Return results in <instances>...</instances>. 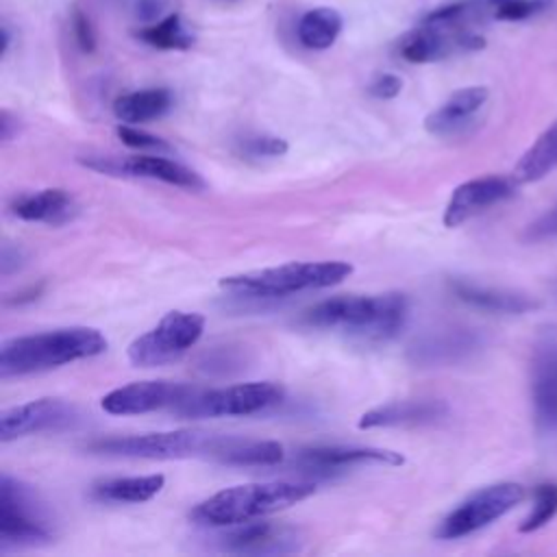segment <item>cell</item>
I'll use <instances>...</instances> for the list:
<instances>
[{
  "label": "cell",
  "instance_id": "2",
  "mask_svg": "<svg viewBox=\"0 0 557 557\" xmlns=\"http://www.w3.org/2000/svg\"><path fill=\"white\" fill-rule=\"evenodd\" d=\"M107 337L91 326H63L9 337L0 346V376H24L59 368L107 350Z\"/></svg>",
  "mask_w": 557,
  "mask_h": 557
},
{
  "label": "cell",
  "instance_id": "39",
  "mask_svg": "<svg viewBox=\"0 0 557 557\" xmlns=\"http://www.w3.org/2000/svg\"><path fill=\"white\" fill-rule=\"evenodd\" d=\"M224 2H231V0H224Z\"/></svg>",
  "mask_w": 557,
  "mask_h": 557
},
{
  "label": "cell",
  "instance_id": "28",
  "mask_svg": "<svg viewBox=\"0 0 557 557\" xmlns=\"http://www.w3.org/2000/svg\"><path fill=\"white\" fill-rule=\"evenodd\" d=\"M557 513V483H540L533 490V505L529 516L520 522V533H531L546 527Z\"/></svg>",
  "mask_w": 557,
  "mask_h": 557
},
{
  "label": "cell",
  "instance_id": "38",
  "mask_svg": "<svg viewBox=\"0 0 557 557\" xmlns=\"http://www.w3.org/2000/svg\"><path fill=\"white\" fill-rule=\"evenodd\" d=\"M9 46H11V33H9V26H2V48H0L2 57H7Z\"/></svg>",
  "mask_w": 557,
  "mask_h": 557
},
{
  "label": "cell",
  "instance_id": "24",
  "mask_svg": "<svg viewBox=\"0 0 557 557\" xmlns=\"http://www.w3.org/2000/svg\"><path fill=\"white\" fill-rule=\"evenodd\" d=\"M172 107V91L165 87L128 91L115 98L113 113L124 124H144L161 117Z\"/></svg>",
  "mask_w": 557,
  "mask_h": 557
},
{
  "label": "cell",
  "instance_id": "27",
  "mask_svg": "<svg viewBox=\"0 0 557 557\" xmlns=\"http://www.w3.org/2000/svg\"><path fill=\"white\" fill-rule=\"evenodd\" d=\"M135 35L157 50H189L196 41L194 33L187 28L178 13H170L163 20L139 28Z\"/></svg>",
  "mask_w": 557,
  "mask_h": 557
},
{
  "label": "cell",
  "instance_id": "17",
  "mask_svg": "<svg viewBox=\"0 0 557 557\" xmlns=\"http://www.w3.org/2000/svg\"><path fill=\"white\" fill-rule=\"evenodd\" d=\"M487 96H490L487 89L481 85L453 91L437 109H433L424 117V128L437 137H450L461 133L474 120V115L483 109V104L487 102Z\"/></svg>",
  "mask_w": 557,
  "mask_h": 557
},
{
  "label": "cell",
  "instance_id": "5",
  "mask_svg": "<svg viewBox=\"0 0 557 557\" xmlns=\"http://www.w3.org/2000/svg\"><path fill=\"white\" fill-rule=\"evenodd\" d=\"M54 537V522L39 494L9 476H0V550L35 546Z\"/></svg>",
  "mask_w": 557,
  "mask_h": 557
},
{
  "label": "cell",
  "instance_id": "31",
  "mask_svg": "<svg viewBox=\"0 0 557 557\" xmlns=\"http://www.w3.org/2000/svg\"><path fill=\"white\" fill-rule=\"evenodd\" d=\"M117 137L122 139V144H126L128 148H139V150H148V148H168V144L157 137V135H150L146 131H139L135 124H120L115 128Z\"/></svg>",
  "mask_w": 557,
  "mask_h": 557
},
{
  "label": "cell",
  "instance_id": "9",
  "mask_svg": "<svg viewBox=\"0 0 557 557\" xmlns=\"http://www.w3.org/2000/svg\"><path fill=\"white\" fill-rule=\"evenodd\" d=\"M524 498V487L511 481L494 483L487 487L476 490L466 500H461L455 509H450L433 531L437 540H459L466 537L507 511H511L516 505H520Z\"/></svg>",
  "mask_w": 557,
  "mask_h": 557
},
{
  "label": "cell",
  "instance_id": "7",
  "mask_svg": "<svg viewBox=\"0 0 557 557\" xmlns=\"http://www.w3.org/2000/svg\"><path fill=\"white\" fill-rule=\"evenodd\" d=\"M205 331V315L196 311H168L150 331L135 337L126 357L133 366L154 368L181 359L189 348L198 344Z\"/></svg>",
  "mask_w": 557,
  "mask_h": 557
},
{
  "label": "cell",
  "instance_id": "8",
  "mask_svg": "<svg viewBox=\"0 0 557 557\" xmlns=\"http://www.w3.org/2000/svg\"><path fill=\"white\" fill-rule=\"evenodd\" d=\"M220 435L198 431V429H178L163 433H141V435H122L96 440L87 448L98 455L111 457H139V459H178V457H207L211 455Z\"/></svg>",
  "mask_w": 557,
  "mask_h": 557
},
{
  "label": "cell",
  "instance_id": "12",
  "mask_svg": "<svg viewBox=\"0 0 557 557\" xmlns=\"http://www.w3.org/2000/svg\"><path fill=\"white\" fill-rule=\"evenodd\" d=\"M196 387L172 381H135L102 396L100 407L111 416H139L178 407Z\"/></svg>",
  "mask_w": 557,
  "mask_h": 557
},
{
  "label": "cell",
  "instance_id": "35",
  "mask_svg": "<svg viewBox=\"0 0 557 557\" xmlns=\"http://www.w3.org/2000/svg\"><path fill=\"white\" fill-rule=\"evenodd\" d=\"M24 263V252L17 248V246H11V244H4L2 246V255H0V270L2 274H11L15 272L17 268H22Z\"/></svg>",
  "mask_w": 557,
  "mask_h": 557
},
{
  "label": "cell",
  "instance_id": "10",
  "mask_svg": "<svg viewBox=\"0 0 557 557\" xmlns=\"http://www.w3.org/2000/svg\"><path fill=\"white\" fill-rule=\"evenodd\" d=\"M211 542L220 550L237 555H281L300 550L302 533L289 524L248 520L231 527H218Z\"/></svg>",
  "mask_w": 557,
  "mask_h": 557
},
{
  "label": "cell",
  "instance_id": "26",
  "mask_svg": "<svg viewBox=\"0 0 557 557\" xmlns=\"http://www.w3.org/2000/svg\"><path fill=\"white\" fill-rule=\"evenodd\" d=\"M344 20L333 7H313L298 20L296 35L307 50H326L335 44Z\"/></svg>",
  "mask_w": 557,
  "mask_h": 557
},
{
  "label": "cell",
  "instance_id": "21",
  "mask_svg": "<svg viewBox=\"0 0 557 557\" xmlns=\"http://www.w3.org/2000/svg\"><path fill=\"white\" fill-rule=\"evenodd\" d=\"M285 457L283 444L274 440H242L220 435L209 459L226 466H276Z\"/></svg>",
  "mask_w": 557,
  "mask_h": 557
},
{
  "label": "cell",
  "instance_id": "15",
  "mask_svg": "<svg viewBox=\"0 0 557 557\" xmlns=\"http://www.w3.org/2000/svg\"><path fill=\"white\" fill-rule=\"evenodd\" d=\"M366 463H383V466H403L405 457L389 448L376 446H309L298 450L296 466L313 472V474H335L346 468L366 466Z\"/></svg>",
  "mask_w": 557,
  "mask_h": 557
},
{
  "label": "cell",
  "instance_id": "34",
  "mask_svg": "<svg viewBox=\"0 0 557 557\" xmlns=\"http://www.w3.org/2000/svg\"><path fill=\"white\" fill-rule=\"evenodd\" d=\"M403 89V81L400 76L396 74H379L370 85H368V91L370 96L379 98V100H389V98H396Z\"/></svg>",
  "mask_w": 557,
  "mask_h": 557
},
{
  "label": "cell",
  "instance_id": "29",
  "mask_svg": "<svg viewBox=\"0 0 557 557\" xmlns=\"http://www.w3.org/2000/svg\"><path fill=\"white\" fill-rule=\"evenodd\" d=\"M550 7V0H487L490 20L520 22L529 20Z\"/></svg>",
  "mask_w": 557,
  "mask_h": 557
},
{
  "label": "cell",
  "instance_id": "16",
  "mask_svg": "<svg viewBox=\"0 0 557 557\" xmlns=\"http://www.w3.org/2000/svg\"><path fill=\"white\" fill-rule=\"evenodd\" d=\"M531 400L542 433H557V346H542L531 368Z\"/></svg>",
  "mask_w": 557,
  "mask_h": 557
},
{
  "label": "cell",
  "instance_id": "23",
  "mask_svg": "<svg viewBox=\"0 0 557 557\" xmlns=\"http://www.w3.org/2000/svg\"><path fill=\"white\" fill-rule=\"evenodd\" d=\"M165 485L163 474L117 476L91 485V496L100 503H146L154 498Z\"/></svg>",
  "mask_w": 557,
  "mask_h": 557
},
{
  "label": "cell",
  "instance_id": "36",
  "mask_svg": "<svg viewBox=\"0 0 557 557\" xmlns=\"http://www.w3.org/2000/svg\"><path fill=\"white\" fill-rule=\"evenodd\" d=\"M161 13V2L159 0H139L137 2V17L148 22Z\"/></svg>",
  "mask_w": 557,
  "mask_h": 557
},
{
  "label": "cell",
  "instance_id": "11",
  "mask_svg": "<svg viewBox=\"0 0 557 557\" xmlns=\"http://www.w3.org/2000/svg\"><path fill=\"white\" fill-rule=\"evenodd\" d=\"M81 422V413L72 403L61 398H37L9 407L0 413V440L11 442L44 431H63Z\"/></svg>",
  "mask_w": 557,
  "mask_h": 557
},
{
  "label": "cell",
  "instance_id": "33",
  "mask_svg": "<svg viewBox=\"0 0 557 557\" xmlns=\"http://www.w3.org/2000/svg\"><path fill=\"white\" fill-rule=\"evenodd\" d=\"M72 33L83 52H94L96 30L91 26V20L78 7H74V11H72Z\"/></svg>",
  "mask_w": 557,
  "mask_h": 557
},
{
  "label": "cell",
  "instance_id": "19",
  "mask_svg": "<svg viewBox=\"0 0 557 557\" xmlns=\"http://www.w3.org/2000/svg\"><path fill=\"white\" fill-rule=\"evenodd\" d=\"M74 198L61 187H48L30 194H20L11 202V213L24 222H41L59 226L76 215Z\"/></svg>",
  "mask_w": 557,
  "mask_h": 557
},
{
  "label": "cell",
  "instance_id": "22",
  "mask_svg": "<svg viewBox=\"0 0 557 557\" xmlns=\"http://www.w3.org/2000/svg\"><path fill=\"white\" fill-rule=\"evenodd\" d=\"M481 346V337L468 329H453L418 342L411 350L420 363H448L468 357Z\"/></svg>",
  "mask_w": 557,
  "mask_h": 557
},
{
  "label": "cell",
  "instance_id": "1",
  "mask_svg": "<svg viewBox=\"0 0 557 557\" xmlns=\"http://www.w3.org/2000/svg\"><path fill=\"white\" fill-rule=\"evenodd\" d=\"M409 318V300L400 292L387 294H348L326 298L302 313V322L315 329L339 331L344 335L385 342L396 337Z\"/></svg>",
  "mask_w": 557,
  "mask_h": 557
},
{
  "label": "cell",
  "instance_id": "32",
  "mask_svg": "<svg viewBox=\"0 0 557 557\" xmlns=\"http://www.w3.org/2000/svg\"><path fill=\"white\" fill-rule=\"evenodd\" d=\"M527 242H546L557 239V202L544 211L535 222H531L524 231Z\"/></svg>",
  "mask_w": 557,
  "mask_h": 557
},
{
  "label": "cell",
  "instance_id": "6",
  "mask_svg": "<svg viewBox=\"0 0 557 557\" xmlns=\"http://www.w3.org/2000/svg\"><path fill=\"white\" fill-rule=\"evenodd\" d=\"M285 398L283 385L274 381H250L218 389H194L172 411L183 418L252 416L278 405Z\"/></svg>",
  "mask_w": 557,
  "mask_h": 557
},
{
  "label": "cell",
  "instance_id": "20",
  "mask_svg": "<svg viewBox=\"0 0 557 557\" xmlns=\"http://www.w3.org/2000/svg\"><path fill=\"white\" fill-rule=\"evenodd\" d=\"M453 294L481 311H492V313H527L537 307V300L522 294V292H511V289H498V287H483L470 281L455 278L450 281Z\"/></svg>",
  "mask_w": 557,
  "mask_h": 557
},
{
  "label": "cell",
  "instance_id": "3",
  "mask_svg": "<svg viewBox=\"0 0 557 557\" xmlns=\"http://www.w3.org/2000/svg\"><path fill=\"white\" fill-rule=\"evenodd\" d=\"M315 492L311 481H265L233 485L198 503L191 520L202 527H231L292 507Z\"/></svg>",
  "mask_w": 557,
  "mask_h": 557
},
{
  "label": "cell",
  "instance_id": "14",
  "mask_svg": "<svg viewBox=\"0 0 557 557\" xmlns=\"http://www.w3.org/2000/svg\"><path fill=\"white\" fill-rule=\"evenodd\" d=\"M518 183L509 176H481L457 185L446 202L442 222L448 228L461 226L463 222L472 220L474 215L487 211L494 205L511 198Z\"/></svg>",
  "mask_w": 557,
  "mask_h": 557
},
{
  "label": "cell",
  "instance_id": "37",
  "mask_svg": "<svg viewBox=\"0 0 557 557\" xmlns=\"http://www.w3.org/2000/svg\"><path fill=\"white\" fill-rule=\"evenodd\" d=\"M13 126H17V124H15V120L11 117V113H9V111H2V113H0V135H2L4 141L11 139V135H13L11 128H13Z\"/></svg>",
  "mask_w": 557,
  "mask_h": 557
},
{
  "label": "cell",
  "instance_id": "13",
  "mask_svg": "<svg viewBox=\"0 0 557 557\" xmlns=\"http://www.w3.org/2000/svg\"><path fill=\"white\" fill-rule=\"evenodd\" d=\"M85 165L107 172V174H124V176H139V178H150V181H161L174 187L183 189H205V181L189 170L187 165L159 157V154H133L126 159H111V157H94L85 159Z\"/></svg>",
  "mask_w": 557,
  "mask_h": 557
},
{
  "label": "cell",
  "instance_id": "4",
  "mask_svg": "<svg viewBox=\"0 0 557 557\" xmlns=\"http://www.w3.org/2000/svg\"><path fill=\"white\" fill-rule=\"evenodd\" d=\"M352 274L348 261H292L274 268L239 272L220 278V287L242 298H283L298 292L324 289Z\"/></svg>",
  "mask_w": 557,
  "mask_h": 557
},
{
  "label": "cell",
  "instance_id": "30",
  "mask_svg": "<svg viewBox=\"0 0 557 557\" xmlns=\"http://www.w3.org/2000/svg\"><path fill=\"white\" fill-rule=\"evenodd\" d=\"M289 150V144L276 135H246L237 141V154L246 159H274L283 157Z\"/></svg>",
  "mask_w": 557,
  "mask_h": 557
},
{
  "label": "cell",
  "instance_id": "18",
  "mask_svg": "<svg viewBox=\"0 0 557 557\" xmlns=\"http://www.w3.org/2000/svg\"><path fill=\"white\" fill-rule=\"evenodd\" d=\"M446 413H448V407L442 400H394L361 413L357 426L366 431V429L429 424L444 418Z\"/></svg>",
  "mask_w": 557,
  "mask_h": 557
},
{
  "label": "cell",
  "instance_id": "25",
  "mask_svg": "<svg viewBox=\"0 0 557 557\" xmlns=\"http://www.w3.org/2000/svg\"><path fill=\"white\" fill-rule=\"evenodd\" d=\"M557 168V122L550 124L518 159L511 178L518 185L535 183Z\"/></svg>",
  "mask_w": 557,
  "mask_h": 557
}]
</instances>
